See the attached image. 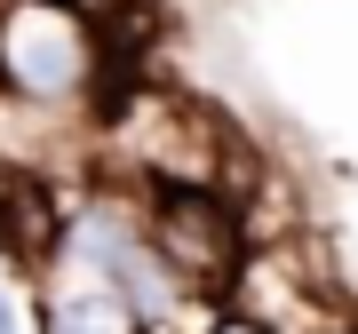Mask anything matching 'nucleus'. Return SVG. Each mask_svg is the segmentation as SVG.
I'll return each instance as SVG.
<instances>
[{
    "mask_svg": "<svg viewBox=\"0 0 358 334\" xmlns=\"http://www.w3.org/2000/svg\"><path fill=\"white\" fill-rule=\"evenodd\" d=\"M0 96L56 119H103L112 103V56L88 8L56 0H0Z\"/></svg>",
    "mask_w": 358,
    "mask_h": 334,
    "instance_id": "f257e3e1",
    "label": "nucleus"
},
{
    "mask_svg": "<svg viewBox=\"0 0 358 334\" xmlns=\"http://www.w3.org/2000/svg\"><path fill=\"white\" fill-rule=\"evenodd\" d=\"M223 310L255 319L271 334H358V310L343 295V270L319 255V239L294 231V239H255L247 263L231 270Z\"/></svg>",
    "mask_w": 358,
    "mask_h": 334,
    "instance_id": "f03ea898",
    "label": "nucleus"
},
{
    "mask_svg": "<svg viewBox=\"0 0 358 334\" xmlns=\"http://www.w3.org/2000/svg\"><path fill=\"white\" fill-rule=\"evenodd\" d=\"M143 239H152V255L176 270L183 286H199V295H223L231 270L255 247L239 199H223V191H143Z\"/></svg>",
    "mask_w": 358,
    "mask_h": 334,
    "instance_id": "7ed1b4c3",
    "label": "nucleus"
},
{
    "mask_svg": "<svg viewBox=\"0 0 358 334\" xmlns=\"http://www.w3.org/2000/svg\"><path fill=\"white\" fill-rule=\"evenodd\" d=\"M64 263V183L0 167V279L40 286Z\"/></svg>",
    "mask_w": 358,
    "mask_h": 334,
    "instance_id": "20e7f679",
    "label": "nucleus"
},
{
    "mask_svg": "<svg viewBox=\"0 0 358 334\" xmlns=\"http://www.w3.org/2000/svg\"><path fill=\"white\" fill-rule=\"evenodd\" d=\"M32 334H143L136 310L80 263H56L48 279L32 286Z\"/></svg>",
    "mask_w": 358,
    "mask_h": 334,
    "instance_id": "39448f33",
    "label": "nucleus"
},
{
    "mask_svg": "<svg viewBox=\"0 0 358 334\" xmlns=\"http://www.w3.org/2000/svg\"><path fill=\"white\" fill-rule=\"evenodd\" d=\"M0 334H32L24 319H16V303H8V279H0Z\"/></svg>",
    "mask_w": 358,
    "mask_h": 334,
    "instance_id": "423d86ee",
    "label": "nucleus"
},
{
    "mask_svg": "<svg viewBox=\"0 0 358 334\" xmlns=\"http://www.w3.org/2000/svg\"><path fill=\"white\" fill-rule=\"evenodd\" d=\"M215 334H271V326H255V319H239V310H223V319H215Z\"/></svg>",
    "mask_w": 358,
    "mask_h": 334,
    "instance_id": "0eeeda50",
    "label": "nucleus"
},
{
    "mask_svg": "<svg viewBox=\"0 0 358 334\" xmlns=\"http://www.w3.org/2000/svg\"><path fill=\"white\" fill-rule=\"evenodd\" d=\"M56 8H88V0H56Z\"/></svg>",
    "mask_w": 358,
    "mask_h": 334,
    "instance_id": "6e6552de",
    "label": "nucleus"
}]
</instances>
